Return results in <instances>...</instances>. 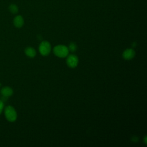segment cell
Here are the masks:
<instances>
[{"label":"cell","mask_w":147,"mask_h":147,"mask_svg":"<svg viewBox=\"0 0 147 147\" xmlns=\"http://www.w3.org/2000/svg\"><path fill=\"white\" fill-rule=\"evenodd\" d=\"M5 115L6 119L10 122H14L16 120L17 115L16 111L11 106H8L5 109Z\"/></svg>","instance_id":"7a4b0ae2"},{"label":"cell","mask_w":147,"mask_h":147,"mask_svg":"<svg viewBox=\"0 0 147 147\" xmlns=\"http://www.w3.org/2000/svg\"><path fill=\"white\" fill-rule=\"evenodd\" d=\"M38 50L40 54L42 56L48 55L51 51V44L47 41H42L38 47Z\"/></svg>","instance_id":"3957f363"},{"label":"cell","mask_w":147,"mask_h":147,"mask_svg":"<svg viewBox=\"0 0 147 147\" xmlns=\"http://www.w3.org/2000/svg\"><path fill=\"white\" fill-rule=\"evenodd\" d=\"M9 9L10 11L13 14H16L18 11V8L17 6L15 4H11L9 6Z\"/></svg>","instance_id":"9c48e42d"},{"label":"cell","mask_w":147,"mask_h":147,"mask_svg":"<svg viewBox=\"0 0 147 147\" xmlns=\"http://www.w3.org/2000/svg\"><path fill=\"white\" fill-rule=\"evenodd\" d=\"M1 93L3 96V97L7 98L13 94V91L12 88H11L10 87L6 86V87H3L1 90Z\"/></svg>","instance_id":"52a82bcc"},{"label":"cell","mask_w":147,"mask_h":147,"mask_svg":"<svg viewBox=\"0 0 147 147\" xmlns=\"http://www.w3.org/2000/svg\"><path fill=\"white\" fill-rule=\"evenodd\" d=\"M135 55H136V53L133 49L127 48L123 51L122 53V57L124 59L129 60L132 59L135 56Z\"/></svg>","instance_id":"5b68a950"},{"label":"cell","mask_w":147,"mask_h":147,"mask_svg":"<svg viewBox=\"0 0 147 147\" xmlns=\"http://www.w3.org/2000/svg\"><path fill=\"white\" fill-rule=\"evenodd\" d=\"M3 107H4L3 102L2 100H0V114H1V113H2V110H3Z\"/></svg>","instance_id":"8fae6325"},{"label":"cell","mask_w":147,"mask_h":147,"mask_svg":"<svg viewBox=\"0 0 147 147\" xmlns=\"http://www.w3.org/2000/svg\"><path fill=\"white\" fill-rule=\"evenodd\" d=\"M68 49L69 51H70L71 52H75L76 51V49H77V45L74 42H71L69 44V46H68Z\"/></svg>","instance_id":"30bf717a"},{"label":"cell","mask_w":147,"mask_h":147,"mask_svg":"<svg viewBox=\"0 0 147 147\" xmlns=\"http://www.w3.org/2000/svg\"><path fill=\"white\" fill-rule=\"evenodd\" d=\"M25 53L29 57H34L36 55L35 49L32 47H27L25 50Z\"/></svg>","instance_id":"ba28073f"},{"label":"cell","mask_w":147,"mask_h":147,"mask_svg":"<svg viewBox=\"0 0 147 147\" xmlns=\"http://www.w3.org/2000/svg\"><path fill=\"white\" fill-rule=\"evenodd\" d=\"M13 23L16 27H17L18 28H21L24 24V20L23 17L20 15L17 16L14 18Z\"/></svg>","instance_id":"8992f818"},{"label":"cell","mask_w":147,"mask_h":147,"mask_svg":"<svg viewBox=\"0 0 147 147\" xmlns=\"http://www.w3.org/2000/svg\"><path fill=\"white\" fill-rule=\"evenodd\" d=\"M144 143H145V144H146V136H145L144 139Z\"/></svg>","instance_id":"7c38bea8"},{"label":"cell","mask_w":147,"mask_h":147,"mask_svg":"<svg viewBox=\"0 0 147 147\" xmlns=\"http://www.w3.org/2000/svg\"><path fill=\"white\" fill-rule=\"evenodd\" d=\"M67 56L68 57L66 60L67 65L71 68L76 67L79 63L78 57L75 55H70Z\"/></svg>","instance_id":"277c9868"},{"label":"cell","mask_w":147,"mask_h":147,"mask_svg":"<svg viewBox=\"0 0 147 147\" xmlns=\"http://www.w3.org/2000/svg\"><path fill=\"white\" fill-rule=\"evenodd\" d=\"M54 54L60 58L67 57L69 53V49L68 47L64 45H57L53 48V49Z\"/></svg>","instance_id":"6da1fadb"}]
</instances>
